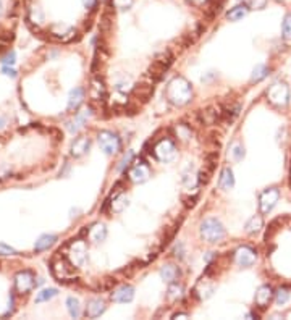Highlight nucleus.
Here are the masks:
<instances>
[{"label":"nucleus","instance_id":"nucleus-41","mask_svg":"<svg viewBox=\"0 0 291 320\" xmlns=\"http://www.w3.org/2000/svg\"><path fill=\"white\" fill-rule=\"evenodd\" d=\"M131 159H133V152H128V157H125V159L122 160V165H120V170H123L125 167L129 165V162H131Z\"/></svg>","mask_w":291,"mask_h":320},{"label":"nucleus","instance_id":"nucleus-8","mask_svg":"<svg viewBox=\"0 0 291 320\" xmlns=\"http://www.w3.org/2000/svg\"><path fill=\"white\" fill-rule=\"evenodd\" d=\"M280 199V191L277 188H269L264 192H260L259 196V210L260 213H269L272 212V209L277 206V202Z\"/></svg>","mask_w":291,"mask_h":320},{"label":"nucleus","instance_id":"nucleus-13","mask_svg":"<svg viewBox=\"0 0 291 320\" xmlns=\"http://www.w3.org/2000/svg\"><path fill=\"white\" fill-rule=\"evenodd\" d=\"M275 293L272 286H269V284H262V286H259V289L255 291V306H257L259 309H265L270 304V301L273 299Z\"/></svg>","mask_w":291,"mask_h":320},{"label":"nucleus","instance_id":"nucleus-39","mask_svg":"<svg viewBox=\"0 0 291 320\" xmlns=\"http://www.w3.org/2000/svg\"><path fill=\"white\" fill-rule=\"evenodd\" d=\"M15 254V249L10 247L7 245H3V243H0V256H13Z\"/></svg>","mask_w":291,"mask_h":320},{"label":"nucleus","instance_id":"nucleus-38","mask_svg":"<svg viewBox=\"0 0 291 320\" xmlns=\"http://www.w3.org/2000/svg\"><path fill=\"white\" fill-rule=\"evenodd\" d=\"M267 3V0H251L249 2V8L253 10H262Z\"/></svg>","mask_w":291,"mask_h":320},{"label":"nucleus","instance_id":"nucleus-12","mask_svg":"<svg viewBox=\"0 0 291 320\" xmlns=\"http://www.w3.org/2000/svg\"><path fill=\"white\" fill-rule=\"evenodd\" d=\"M34 286V275L33 272L29 270H23L17 273L15 277V289L19 293V294H26L33 289Z\"/></svg>","mask_w":291,"mask_h":320},{"label":"nucleus","instance_id":"nucleus-11","mask_svg":"<svg viewBox=\"0 0 291 320\" xmlns=\"http://www.w3.org/2000/svg\"><path fill=\"white\" fill-rule=\"evenodd\" d=\"M128 176H129V180H131L133 183H144V181H147L149 176H150L149 165L146 164L144 160H136L131 165V169H129Z\"/></svg>","mask_w":291,"mask_h":320},{"label":"nucleus","instance_id":"nucleus-20","mask_svg":"<svg viewBox=\"0 0 291 320\" xmlns=\"http://www.w3.org/2000/svg\"><path fill=\"white\" fill-rule=\"evenodd\" d=\"M249 5H246V3H243V5H236L235 8H232L230 12L227 13V18L230 19V21H239V19H243L246 15L249 13Z\"/></svg>","mask_w":291,"mask_h":320},{"label":"nucleus","instance_id":"nucleus-34","mask_svg":"<svg viewBox=\"0 0 291 320\" xmlns=\"http://www.w3.org/2000/svg\"><path fill=\"white\" fill-rule=\"evenodd\" d=\"M55 294H57V289L54 288H49V289H42L41 293H37L36 296V302H44V301H49V299H52Z\"/></svg>","mask_w":291,"mask_h":320},{"label":"nucleus","instance_id":"nucleus-27","mask_svg":"<svg viewBox=\"0 0 291 320\" xmlns=\"http://www.w3.org/2000/svg\"><path fill=\"white\" fill-rule=\"evenodd\" d=\"M167 296L170 301H178L180 298L183 296V286L178 283H168V291H167Z\"/></svg>","mask_w":291,"mask_h":320},{"label":"nucleus","instance_id":"nucleus-42","mask_svg":"<svg viewBox=\"0 0 291 320\" xmlns=\"http://www.w3.org/2000/svg\"><path fill=\"white\" fill-rule=\"evenodd\" d=\"M3 73L7 75V76H12V78H15V76H17V71H15L13 68H10V67H3Z\"/></svg>","mask_w":291,"mask_h":320},{"label":"nucleus","instance_id":"nucleus-43","mask_svg":"<svg viewBox=\"0 0 291 320\" xmlns=\"http://www.w3.org/2000/svg\"><path fill=\"white\" fill-rule=\"evenodd\" d=\"M3 126H5V120L2 118V116H0V130H2Z\"/></svg>","mask_w":291,"mask_h":320},{"label":"nucleus","instance_id":"nucleus-18","mask_svg":"<svg viewBox=\"0 0 291 320\" xmlns=\"http://www.w3.org/2000/svg\"><path fill=\"white\" fill-rule=\"evenodd\" d=\"M83 100H84V91H83V88H74L72 93H70L68 109L70 110H76L78 107L83 104Z\"/></svg>","mask_w":291,"mask_h":320},{"label":"nucleus","instance_id":"nucleus-4","mask_svg":"<svg viewBox=\"0 0 291 320\" xmlns=\"http://www.w3.org/2000/svg\"><path fill=\"white\" fill-rule=\"evenodd\" d=\"M68 261L73 264L74 267H83L88 261V247L86 243L83 240H76L72 241L68 245V254H67Z\"/></svg>","mask_w":291,"mask_h":320},{"label":"nucleus","instance_id":"nucleus-3","mask_svg":"<svg viewBox=\"0 0 291 320\" xmlns=\"http://www.w3.org/2000/svg\"><path fill=\"white\" fill-rule=\"evenodd\" d=\"M173 62V55L170 50H164L160 52L157 57L154 58L152 65L149 67V76L152 78V81H160L162 76L165 75V71L170 68V65Z\"/></svg>","mask_w":291,"mask_h":320},{"label":"nucleus","instance_id":"nucleus-37","mask_svg":"<svg viewBox=\"0 0 291 320\" xmlns=\"http://www.w3.org/2000/svg\"><path fill=\"white\" fill-rule=\"evenodd\" d=\"M196 180H198V176L194 173H184L183 175V183L186 188H194L196 186Z\"/></svg>","mask_w":291,"mask_h":320},{"label":"nucleus","instance_id":"nucleus-10","mask_svg":"<svg viewBox=\"0 0 291 320\" xmlns=\"http://www.w3.org/2000/svg\"><path fill=\"white\" fill-rule=\"evenodd\" d=\"M255 261H257V254H255L254 249L249 246L238 247L236 252H235V262H236L239 267L248 268L251 265H254Z\"/></svg>","mask_w":291,"mask_h":320},{"label":"nucleus","instance_id":"nucleus-17","mask_svg":"<svg viewBox=\"0 0 291 320\" xmlns=\"http://www.w3.org/2000/svg\"><path fill=\"white\" fill-rule=\"evenodd\" d=\"M88 236L92 243H102L107 238V228H105L104 223H96V225L89 228Z\"/></svg>","mask_w":291,"mask_h":320},{"label":"nucleus","instance_id":"nucleus-24","mask_svg":"<svg viewBox=\"0 0 291 320\" xmlns=\"http://www.w3.org/2000/svg\"><path fill=\"white\" fill-rule=\"evenodd\" d=\"M110 207H112V212L122 213L128 207V197H127V194H125V192H120L118 196H115L113 201L110 202Z\"/></svg>","mask_w":291,"mask_h":320},{"label":"nucleus","instance_id":"nucleus-31","mask_svg":"<svg viewBox=\"0 0 291 320\" xmlns=\"http://www.w3.org/2000/svg\"><path fill=\"white\" fill-rule=\"evenodd\" d=\"M67 307H68L70 316L74 317V319L79 317V314H81V309H79V301H78V299L68 298V299H67Z\"/></svg>","mask_w":291,"mask_h":320},{"label":"nucleus","instance_id":"nucleus-15","mask_svg":"<svg viewBox=\"0 0 291 320\" xmlns=\"http://www.w3.org/2000/svg\"><path fill=\"white\" fill-rule=\"evenodd\" d=\"M134 298V288L129 284H123L112 293V299L115 302H129Z\"/></svg>","mask_w":291,"mask_h":320},{"label":"nucleus","instance_id":"nucleus-2","mask_svg":"<svg viewBox=\"0 0 291 320\" xmlns=\"http://www.w3.org/2000/svg\"><path fill=\"white\" fill-rule=\"evenodd\" d=\"M200 236L207 243H218L225 238V228L217 218H205L200 223Z\"/></svg>","mask_w":291,"mask_h":320},{"label":"nucleus","instance_id":"nucleus-6","mask_svg":"<svg viewBox=\"0 0 291 320\" xmlns=\"http://www.w3.org/2000/svg\"><path fill=\"white\" fill-rule=\"evenodd\" d=\"M154 155L155 159L160 162H172L177 157V146L172 139L165 138L160 139L157 144L154 146Z\"/></svg>","mask_w":291,"mask_h":320},{"label":"nucleus","instance_id":"nucleus-5","mask_svg":"<svg viewBox=\"0 0 291 320\" xmlns=\"http://www.w3.org/2000/svg\"><path fill=\"white\" fill-rule=\"evenodd\" d=\"M290 88L285 83H273L267 91V99L270 104L285 107L290 102Z\"/></svg>","mask_w":291,"mask_h":320},{"label":"nucleus","instance_id":"nucleus-25","mask_svg":"<svg viewBox=\"0 0 291 320\" xmlns=\"http://www.w3.org/2000/svg\"><path fill=\"white\" fill-rule=\"evenodd\" d=\"M55 241H57V236H54V235H42L36 241V246H34V249H36L37 252L46 251V249H49Z\"/></svg>","mask_w":291,"mask_h":320},{"label":"nucleus","instance_id":"nucleus-40","mask_svg":"<svg viewBox=\"0 0 291 320\" xmlns=\"http://www.w3.org/2000/svg\"><path fill=\"white\" fill-rule=\"evenodd\" d=\"M2 63H3V65H13V63H15V52H13V50H12V52H8V54L2 58Z\"/></svg>","mask_w":291,"mask_h":320},{"label":"nucleus","instance_id":"nucleus-23","mask_svg":"<svg viewBox=\"0 0 291 320\" xmlns=\"http://www.w3.org/2000/svg\"><path fill=\"white\" fill-rule=\"evenodd\" d=\"M178 275H180V270L175 265H170V264L160 268V277H162V280L167 282V283H173L178 278Z\"/></svg>","mask_w":291,"mask_h":320},{"label":"nucleus","instance_id":"nucleus-36","mask_svg":"<svg viewBox=\"0 0 291 320\" xmlns=\"http://www.w3.org/2000/svg\"><path fill=\"white\" fill-rule=\"evenodd\" d=\"M232 157L235 160H243V157H244V147L243 146H239V144H235L233 146V149H232Z\"/></svg>","mask_w":291,"mask_h":320},{"label":"nucleus","instance_id":"nucleus-28","mask_svg":"<svg viewBox=\"0 0 291 320\" xmlns=\"http://www.w3.org/2000/svg\"><path fill=\"white\" fill-rule=\"evenodd\" d=\"M214 293V284H207V282H199V284L196 286V294L200 298V299H205L209 298L210 294Z\"/></svg>","mask_w":291,"mask_h":320},{"label":"nucleus","instance_id":"nucleus-33","mask_svg":"<svg viewBox=\"0 0 291 320\" xmlns=\"http://www.w3.org/2000/svg\"><path fill=\"white\" fill-rule=\"evenodd\" d=\"M288 299H290L288 289H285V288L277 289V293H275V302H277V306H285V304L288 302Z\"/></svg>","mask_w":291,"mask_h":320},{"label":"nucleus","instance_id":"nucleus-14","mask_svg":"<svg viewBox=\"0 0 291 320\" xmlns=\"http://www.w3.org/2000/svg\"><path fill=\"white\" fill-rule=\"evenodd\" d=\"M217 159H218V154H210V155L205 157V164L199 173V181L202 183V185H207L209 183L210 176H212V173H214L215 164H217Z\"/></svg>","mask_w":291,"mask_h":320},{"label":"nucleus","instance_id":"nucleus-35","mask_svg":"<svg viewBox=\"0 0 291 320\" xmlns=\"http://www.w3.org/2000/svg\"><path fill=\"white\" fill-rule=\"evenodd\" d=\"M200 115H202V121L207 125L214 123L215 120H218V113L217 112H214V109H205V110H202V113Z\"/></svg>","mask_w":291,"mask_h":320},{"label":"nucleus","instance_id":"nucleus-16","mask_svg":"<svg viewBox=\"0 0 291 320\" xmlns=\"http://www.w3.org/2000/svg\"><path fill=\"white\" fill-rule=\"evenodd\" d=\"M104 311H105V302L102 299H91L86 307V316L91 319H97L102 316Z\"/></svg>","mask_w":291,"mask_h":320},{"label":"nucleus","instance_id":"nucleus-30","mask_svg":"<svg viewBox=\"0 0 291 320\" xmlns=\"http://www.w3.org/2000/svg\"><path fill=\"white\" fill-rule=\"evenodd\" d=\"M152 91H154L152 86H149V84H139V88H134L133 94L136 95V97H143V102H146L149 95L152 94Z\"/></svg>","mask_w":291,"mask_h":320},{"label":"nucleus","instance_id":"nucleus-21","mask_svg":"<svg viewBox=\"0 0 291 320\" xmlns=\"http://www.w3.org/2000/svg\"><path fill=\"white\" fill-rule=\"evenodd\" d=\"M89 149V139L88 138H78L74 139V142L72 144V155L74 157H81L88 152Z\"/></svg>","mask_w":291,"mask_h":320},{"label":"nucleus","instance_id":"nucleus-19","mask_svg":"<svg viewBox=\"0 0 291 320\" xmlns=\"http://www.w3.org/2000/svg\"><path fill=\"white\" fill-rule=\"evenodd\" d=\"M262 226H264L262 217H260V215H254V217H251L248 222H246L244 230H246L248 235H255V233H259L260 230H262Z\"/></svg>","mask_w":291,"mask_h":320},{"label":"nucleus","instance_id":"nucleus-29","mask_svg":"<svg viewBox=\"0 0 291 320\" xmlns=\"http://www.w3.org/2000/svg\"><path fill=\"white\" fill-rule=\"evenodd\" d=\"M267 75H269V68L265 67V65H255V68L253 70V76H251V81H253V83H259V81H262Z\"/></svg>","mask_w":291,"mask_h":320},{"label":"nucleus","instance_id":"nucleus-26","mask_svg":"<svg viewBox=\"0 0 291 320\" xmlns=\"http://www.w3.org/2000/svg\"><path fill=\"white\" fill-rule=\"evenodd\" d=\"M91 95L94 100H104L105 97V86L100 79H94L91 86Z\"/></svg>","mask_w":291,"mask_h":320},{"label":"nucleus","instance_id":"nucleus-7","mask_svg":"<svg viewBox=\"0 0 291 320\" xmlns=\"http://www.w3.org/2000/svg\"><path fill=\"white\" fill-rule=\"evenodd\" d=\"M97 141H99V146L105 154L112 155V154H117L122 147V142H120V138L112 131H100L99 136H97Z\"/></svg>","mask_w":291,"mask_h":320},{"label":"nucleus","instance_id":"nucleus-32","mask_svg":"<svg viewBox=\"0 0 291 320\" xmlns=\"http://www.w3.org/2000/svg\"><path fill=\"white\" fill-rule=\"evenodd\" d=\"M282 36L285 40H291V13L285 15L282 23Z\"/></svg>","mask_w":291,"mask_h":320},{"label":"nucleus","instance_id":"nucleus-9","mask_svg":"<svg viewBox=\"0 0 291 320\" xmlns=\"http://www.w3.org/2000/svg\"><path fill=\"white\" fill-rule=\"evenodd\" d=\"M73 264L67 261V259H57L52 264V273L54 277L60 282H67L70 278L74 277V270H73Z\"/></svg>","mask_w":291,"mask_h":320},{"label":"nucleus","instance_id":"nucleus-1","mask_svg":"<svg viewBox=\"0 0 291 320\" xmlns=\"http://www.w3.org/2000/svg\"><path fill=\"white\" fill-rule=\"evenodd\" d=\"M165 95H167V100L170 104H173L177 107H183L191 102L193 88L183 76H177V78H173L168 83Z\"/></svg>","mask_w":291,"mask_h":320},{"label":"nucleus","instance_id":"nucleus-22","mask_svg":"<svg viewBox=\"0 0 291 320\" xmlns=\"http://www.w3.org/2000/svg\"><path fill=\"white\" fill-rule=\"evenodd\" d=\"M218 186L222 188L223 191H230L235 186V176H233V171L230 169H225L222 171L220 180H218Z\"/></svg>","mask_w":291,"mask_h":320}]
</instances>
